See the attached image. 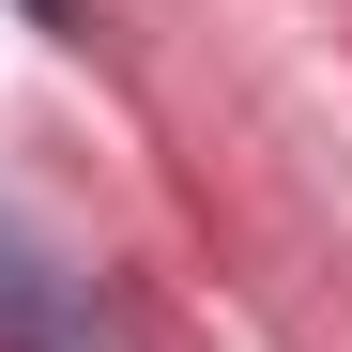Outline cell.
<instances>
[{"label": "cell", "mask_w": 352, "mask_h": 352, "mask_svg": "<svg viewBox=\"0 0 352 352\" xmlns=\"http://www.w3.org/2000/svg\"><path fill=\"white\" fill-rule=\"evenodd\" d=\"M0 322H62V276H46L16 230H0Z\"/></svg>", "instance_id": "1"}, {"label": "cell", "mask_w": 352, "mask_h": 352, "mask_svg": "<svg viewBox=\"0 0 352 352\" xmlns=\"http://www.w3.org/2000/svg\"><path fill=\"white\" fill-rule=\"evenodd\" d=\"M31 16H62V0H31Z\"/></svg>", "instance_id": "2"}]
</instances>
